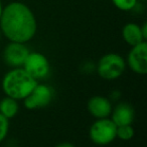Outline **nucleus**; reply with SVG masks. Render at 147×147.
<instances>
[{"label":"nucleus","mask_w":147,"mask_h":147,"mask_svg":"<svg viewBox=\"0 0 147 147\" xmlns=\"http://www.w3.org/2000/svg\"><path fill=\"white\" fill-rule=\"evenodd\" d=\"M0 28L9 41L26 43L36 35L37 23L31 9L22 2L15 1L3 8Z\"/></svg>","instance_id":"obj_1"},{"label":"nucleus","mask_w":147,"mask_h":147,"mask_svg":"<svg viewBox=\"0 0 147 147\" xmlns=\"http://www.w3.org/2000/svg\"><path fill=\"white\" fill-rule=\"evenodd\" d=\"M37 83V80L22 67L12 68L2 79V89L6 96L16 100H23L30 94Z\"/></svg>","instance_id":"obj_2"},{"label":"nucleus","mask_w":147,"mask_h":147,"mask_svg":"<svg viewBox=\"0 0 147 147\" xmlns=\"http://www.w3.org/2000/svg\"><path fill=\"white\" fill-rule=\"evenodd\" d=\"M126 61L118 53H107L99 59L96 70L105 80L118 79L125 72Z\"/></svg>","instance_id":"obj_3"},{"label":"nucleus","mask_w":147,"mask_h":147,"mask_svg":"<svg viewBox=\"0 0 147 147\" xmlns=\"http://www.w3.org/2000/svg\"><path fill=\"white\" fill-rule=\"evenodd\" d=\"M117 125L110 118L97 119L91 125L89 136L93 143L100 146H105L112 143L116 139Z\"/></svg>","instance_id":"obj_4"},{"label":"nucleus","mask_w":147,"mask_h":147,"mask_svg":"<svg viewBox=\"0 0 147 147\" xmlns=\"http://www.w3.org/2000/svg\"><path fill=\"white\" fill-rule=\"evenodd\" d=\"M22 68L36 80L44 79L51 72V64L49 59L40 52H29Z\"/></svg>","instance_id":"obj_5"},{"label":"nucleus","mask_w":147,"mask_h":147,"mask_svg":"<svg viewBox=\"0 0 147 147\" xmlns=\"http://www.w3.org/2000/svg\"><path fill=\"white\" fill-rule=\"evenodd\" d=\"M53 89L46 84H38L34 88L27 97L23 99V104L29 110L44 108L49 106L53 99Z\"/></svg>","instance_id":"obj_6"},{"label":"nucleus","mask_w":147,"mask_h":147,"mask_svg":"<svg viewBox=\"0 0 147 147\" xmlns=\"http://www.w3.org/2000/svg\"><path fill=\"white\" fill-rule=\"evenodd\" d=\"M126 65L136 74L145 75L147 73V43L146 41L132 46L127 55Z\"/></svg>","instance_id":"obj_7"},{"label":"nucleus","mask_w":147,"mask_h":147,"mask_svg":"<svg viewBox=\"0 0 147 147\" xmlns=\"http://www.w3.org/2000/svg\"><path fill=\"white\" fill-rule=\"evenodd\" d=\"M29 52L30 51L28 50L25 43L10 41L3 51L4 62L11 68L22 67Z\"/></svg>","instance_id":"obj_8"},{"label":"nucleus","mask_w":147,"mask_h":147,"mask_svg":"<svg viewBox=\"0 0 147 147\" xmlns=\"http://www.w3.org/2000/svg\"><path fill=\"white\" fill-rule=\"evenodd\" d=\"M87 109L93 117L96 119H102L110 116L113 106L110 99L107 97L93 96L87 103Z\"/></svg>","instance_id":"obj_9"},{"label":"nucleus","mask_w":147,"mask_h":147,"mask_svg":"<svg viewBox=\"0 0 147 147\" xmlns=\"http://www.w3.org/2000/svg\"><path fill=\"white\" fill-rule=\"evenodd\" d=\"M135 118V111L131 104L120 102L112 109L111 119L117 126L132 124Z\"/></svg>","instance_id":"obj_10"},{"label":"nucleus","mask_w":147,"mask_h":147,"mask_svg":"<svg viewBox=\"0 0 147 147\" xmlns=\"http://www.w3.org/2000/svg\"><path fill=\"white\" fill-rule=\"evenodd\" d=\"M122 37H123L124 41L130 46H135V45L145 41L143 35H142L140 25L134 23V22H129L124 25L123 29H122Z\"/></svg>","instance_id":"obj_11"},{"label":"nucleus","mask_w":147,"mask_h":147,"mask_svg":"<svg viewBox=\"0 0 147 147\" xmlns=\"http://www.w3.org/2000/svg\"><path fill=\"white\" fill-rule=\"evenodd\" d=\"M18 111H19L18 100L8 96L0 100V113L6 118L12 119L17 115Z\"/></svg>","instance_id":"obj_12"},{"label":"nucleus","mask_w":147,"mask_h":147,"mask_svg":"<svg viewBox=\"0 0 147 147\" xmlns=\"http://www.w3.org/2000/svg\"><path fill=\"white\" fill-rule=\"evenodd\" d=\"M135 135V130H134L132 124L128 125L117 126V131H116V137L123 141H129Z\"/></svg>","instance_id":"obj_13"},{"label":"nucleus","mask_w":147,"mask_h":147,"mask_svg":"<svg viewBox=\"0 0 147 147\" xmlns=\"http://www.w3.org/2000/svg\"><path fill=\"white\" fill-rule=\"evenodd\" d=\"M112 2L121 11H131L138 3V0H112Z\"/></svg>","instance_id":"obj_14"},{"label":"nucleus","mask_w":147,"mask_h":147,"mask_svg":"<svg viewBox=\"0 0 147 147\" xmlns=\"http://www.w3.org/2000/svg\"><path fill=\"white\" fill-rule=\"evenodd\" d=\"M9 131V119L0 113V143L4 141Z\"/></svg>","instance_id":"obj_15"},{"label":"nucleus","mask_w":147,"mask_h":147,"mask_svg":"<svg viewBox=\"0 0 147 147\" xmlns=\"http://www.w3.org/2000/svg\"><path fill=\"white\" fill-rule=\"evenodd\" d=\"M120 97H121V92H120V91L114 90L113 92L111 93V99H112V100L117 101L118 99H120Z\"/></svg>","instance_id":"obj_16"},{"label":"nucleus","mask_w":147,"mask_h":147,"mask_svg":"<svg viewBox=\"0 0 147 147\" xmlns=\"http://www.w3.org/2000/svg\"><path fill=\"white\" fill-rule=\"evenodd\" d=\"M141 27V32H142V35H143V37H144V39H147V23L146 22H144L143 23V25L142 26H140Z\"/></svg>","instance_id":"obj_17"},{"label":"nucleus","mask_w":147,"mask_h":147,"mask_svg":"<svg viewBox=\"0 0 147 147\" xmlns=\"http://www.w3.org/2000/svg\"><path fill=\"white\" fill-rule=\"evenodd\" d=\"M55 147H76V146L73 143H71V142H62V143H59Z\"/></svg>","instance_id":"obj_18"},{"label":"nucleus","mask_w":147,"mask_h":147,"mask_svg":"<svg viewBox=\"0 0 147 147\" xmlns=\"http://www.w3.org/2000/svg\"><path fill=\"white\" fill-rule=\"evenodd\" d=\"M3 5H2V2L0 0V18H1V15H2V11H3Z\"/></svg>","instance_id":"obj_19"},{"label":"nucleus","mask_w":147,"mask_h":147,"mask_svg":"<svg viewBox=\"0 0 147 147\" xmlns=\"http://www.w3.org/2000/svg\"><path fill=\"white\" fill-rule=\"evenodd\" d=\"M141 1H143V2H145V1H146V0H141Z\"/></svg>","instance_id":"obj_20"}]
</instances>
